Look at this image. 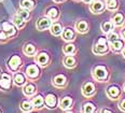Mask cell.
I'll return each mask as SVG.
<instances>
[{"instance_id":"5b68a950","label":"cell","mask_w":125,"mask_h":113,"mask_svg":"<svg viewBox=\"0 0 125 113\" xmlns=\"http://www.w3.org/2000/svg\"><path fill=\"white\" fill-rule=\"evenodd\" d=\"M52 24H51V20L48 17H42L38 21V24H37V27L39 30H44V29H48L49 27H51Z\"/></svg>"},{"instance_id":"484cf974","label":"cell","mask_w":125,"mask_h":113,"mask_svg":"<svg viewBox=\"0 0 125 113\" xmlns=\"http://www.w3.org/2000/svg\"><path fill=\"white\" fill-rule=\"evenodd\" d=\"M36 52V48L32 45V44H27V45L24 46V53L26 55H32Z\"/></svg>"},{"instance_id":"4fadbf2b","label":"cell","mask_w":125,"mask_h":113,"mask_svg":"<svg viewBox=\"0 0 125 113\" xmlns=\"http://www.w3.org/2000/svg\"><path fill=\"white\" fill-rule=\"evenodd\" d=\"M72 106V99L70 97H64L61 100V108L62 110H67Z\"/></svg>"},{"instance_id":"30bf717a","label":"cell","mask_w":125,"mask_h":113,"mask_svg":"<svg viewBox=\"0 0 125 113\" xmlns=\"http://www.w3.org/2000/svg\"><path fill=\"white\" fill-rule=\"evenodd\" d=\"M56 102H57L56 96L53 95V94H49V95L45 97V104L49 108H55Z\"/></svg>"},{"instance_id":"9c48e42d","label":"cell","mask_w":125,"mask_h":113,"mask_svg":"<svg viewBox=\"0 0 125 113\" xmlns=\"http://www.w3.org/2000/svg\"><path fill=\"white\" fill-rule=\"evenodd\" d=\"M91 10H92L94 13H100L104 10V3L100 0H96V1H94L92 3V6H91Z\"/></svg>"},{"instance_id":"b9f144b4","label":"cell","mask_w":125,"mask_h":113,"mask_svg":"<svg viewBox=\"0 0 125 113\" xmlns=\"http://www.w3.org/2000/svg\"><path fill=\"white\" fill-rule=\"evenodd\" d=\"M0 1H1V0H0Z\"/></svg>"},{"instance_id":"e575fe53","label":"cell","mask_w":125,"mask_h":113,"mask_svg":"<svg viewBox=\"0 0 125 113\" xmlns=\"http://www.w3.org/2000/svg\"><path fill=\"white\" fill-rule=\"evenodd\" d=\"M7 38H9V36L7 35V32L4 30L0 31V40H6Z\"/></svg>"},{"instance_id":"ab89813d","label":"cell","mask_w":125,"mask_h":113,"mask_svg":"<svg viewBox=\"0 0 125 113\" xmlns=\"http://www.w3.org/2000/svg\"><path fill=\"white\" fill-rule=\"evenodd\" d=\"M123 56H124V57H125V49H124V50H123Z\"/></svg>"},{"instance_id":"ba28073f","label":"cell","mask_w":125,"mask_h":113,"mask_svg":"<svg viewBox=\"0 0 125 113\" xmlns=\"http://www.w3.org/2000/svg\"><path fill=\"white\" fill-rule=\"evenodd\" d=\"M82 93L84 96H92L94 93H95V86H94L93 83L88 82L86 84H84L83 86V89H82Z\"/></svg>"},{"instance_id":"7a4b0ae2","label":"cell","mask_w":125,"mask_h":113,"mask_svg":"<svg viewBox=\"0 0 125 113\" xmlns=\"http://www.w3.org/2000/svg\"><path fill=\"white\" fill-rule=\"evenodd\" d=\"M94 77L95 79L99 81H103V80H106L107 77H108V72H107V69L103 66H98L94 69Z\"/></svg>"},{"instance_id":"f546056e","label":"cell","mask_w":125,"mask_h":113,"mask_svg":"<svg viewBox=\"0 0 125 113\" xmlns=\"http://www.w3.org/2000/svg\"><path fill=\"white\" fill-rule=\"evenodd\" d=\"M48 15L51 20H55V18H57V16H58V10H57L56 8H51L48 12Z\"/></svg>"},{"instance_id":"7402d4cb","label":"cell","mask_w":125,"mask_h":113,"mask_svg":"<svg viewBox=\"0 0 125 113\" xmlns=\"http://www.w3.org/2000/svg\"><path fill=\"white\" fill-rule=\"evenodd\" d=\"M43 102H44L43 97L42 96H37L36 98H33L32 104H33V107H36V108H41L42 104H43Z\"/></svg>"},{"instance_id":"5bb4252c","label":"cell","mask_w":125,"mask_h":113,"mask_svg":"<svg viewBox=\"0 0 125 113\" xmlns=\"http://www.w3.org/2000/svg\"><path fill=\"white\" fill-rule=\"evenodd\" d=\"M107 93H108L109 97L115 99L116 97L120 95V89H119L118 86H110V87L108 88V91H107Z\"/></svg>"},{"instance_id":"ac0fdd59","label":"cell","mask_w":125,"mask_h":113,"mask_svg":"<svg viewBox=\"0 0 125 113\" xmlns=\"http://www.w3.org/2000/svg\"><path fill=\"white\" fill-rule=\"evenodd\" d=\"M62 26L59 24H57V23H55V24H53L51 26V32H52V35H54V36H59L62 33Z\"/></svg>"},{"instance_id":"2e32d148","label":"cell","mask_w":125,"mask_h":113,"mask_svg":"<svg viewBox=\"0 0 125 113\" xmlns=\"http://www.w3.org/2000/svg\"><path fill=\"white\" fill-rule=\"evenodd\" d=\"M35 92H36V86L33 85V84H27V85H25V87H24V94L25 95H27V96H31V95H33L35 94Z\"/></svg>"},{"instance_id":"9a60e30c","label":"cell","mask_w":125,"mask_h":113,"mask_svg":"<svg viewBox=\"0 0 125 113\" xmlns=\"http://www.w3.org/2000/svg\"><path fill=\"white\" fill-rule=\"evenodd\" d=\"M62 38H64L66 41L73 40L74 39V32L70 29V28H67V29H65L64 32H62Z\"/></svg>"},{"instance_id":"cb8c5ba5","label":"cell","mask_w":125,"mask_h":113,"mask_svg":"<svg viewBox=\"0 0 125 113\" xmlns=\"http://www.w3.org/2000/svg\"><path fill=\"white\" fill-rule=\"evenodd\" d=\"M111 45H112V49L114 50V51L119 52V51H121V50L123 49V42L120 41L118 39V40H115L114 42H111Z\"/></svg>"},{"instance_id":"3957f363","label":"cell","mask_w":125,"mask_h":113,"mask_svg":"<svg viewBox=\"0 0 125 113\" xmlns=\"http://www.w3.org/2000/svg\"><path fill=\"white\" fill-rule=\"evenodd\" d=\"M0 87L3 89H9L11 87V77L7 73H2L0 78Z\"/></svg>"},{"instance_id":"52a82bcc","label":"cell","mask_w":125,"mask_h":113,"mask_svg":"<svg viewBox=\"0 0 125 113\" xmlns=\"http://www.w3.org/2000/svg\"><path fill=\"white\" fill-rule=\"evenodd\" d=\"M20 65H21V58L19 56H16V55L12 56L11 59L9 60V67L11 70H13V71H16V70L19 69Z\"/></svg>"},{"instance_id":"8992f818","label":"cell","mask_w":125,"mask_h":113,"mask_svg":"<svg viewBox=\"0 0 125 113\" xmlns=\"http://www.w3.org/2000/svg\"><path fill=\"white\" fill-rule=\"evenodd\" d=\"M2 29L7 32V35L9 37H13L16 33V29L12 24H10L9 22H3L2 23Z\"/></svg>"},{"instance_id":"44dd1931","label":"cell","mask_w":125,"mask_h":113,"mask_svg":"<svg viewBox=\"0 0 125 113\" xmlns=\"http://www.w3.org/2000/svg\"><path fill=\"white\" fill-rule=\"evenodd\" d=\"M13 23H14V25L16 26L17 28H23L25 26V21H24V18H22V17H20V16H15L14 18H13Z\"/></svg>"},{"instance_id":"7c38bea8","label":"cell","mask_w":125,"mask_h":113,"mask_svg":"<svg viewBox=\"0 0 125 113\" xmlns=\"http://www.w3.org/2000/svg\"><path fill=\"white\" fill-rule=\"evenodd\" d=\"M75 28H77V30L79 31V32L85 33L88 30V25L84 21H80V22H78L77 24H75Z\"/></svg>"},{"instance_id":"83f0119b","label":"cell","mask_w":125,"mask_h":113,"mask_svg":"<svg viewBox=\"0 0 125 113\" xmlns=\"http://www.w3.org/2000/svg\"><path fill=\"white\" fill-rule=\"evenodd\" d=\"M101 29L105 33H108L110 32L111 29H112V23L111 22H105L103 23V25H101Z\"/></svg>"},{"instance_id":"4dcf8cb0","label":"cell","mask_w":125,"mask_h":113,"mask_svg":"<svg viewBox=\"0 0 125 113\" xmlns=\"http://www.w3.org/2000/svg\"><path fill=\"white\" fill-rule=\"evenodd\" d=\"M83 111L85 113H91V112H94L95 111V107H94L93 103H85L84 107H83Z\"/></svg>"},{"instance_id":"e0dca14e","label":"cell","mask_w":125,"mask_h":113,"mask_svg":"<svg viewBox=\"0 0 125 113\" xmlns=\"http://www.w3.org/2000/svg\"><path fill=\"white\" fill-rule=\"evenodd\" d=\"M37 62L40 65H42V66L46 65V64H48V62H49L48 54H46V53H40L38 55V57H37Z\"/></svg>"},{"instance_id":"60d3db41","label":"cell","mask_w":125,"mask_h":113,"mask_svg":"<svg viewBox=\"0 0 125 113\" xmlns=\"http://www.w3.org/2000/svg\"><path fill=\"white\" fill-rule=\"evenodd\" d=\"M55 1H57V2H59V1H62V0H55Z\"/></svg>"},{"instance_id":"f35d334b","label":"cell","mask_w":125,"mask_h":113,"mask_svg":"<svg viewBox=\"0 0 125 113\" xmlns=\"http://www.w3.org/2000/svg\"><path fill=\"white\" fill-rule=\"evenodd\" d=\"M103 112H111L110 110H107V109H105V110H103Z\"/></svg>"},{"instance_id":"277c9868","label":"cell","mask_w":125,"mask_h":113,"mask_svg":"<svg viewBox=\"0 0 125 113\" xmlns=\"http://www.w3.org/2000/svg\"><path fill=\"white\" fill-rule=\"evenodd\" d=\"M39 68H38V66H36V65H30V66H28L27 67V69H26V74L28 75L29 78L31 79H36L39 75Z\"/></svg>"},{"instance_id":"d590c367","label":"cell","mask_w":125,"mask_h":113,"mask_svg":"<svg viewBox=\"0 0 125 113\" xmlns=\"http://www.w3.org/2000/svg\"><path fill=\"white\" fill-rule=\"evenodd\" d=\"M120 108H121V110L125 111V99H123V100L120 102Z\"/></svg>"},{"instance_id":"8fae6325","label":"cell","mask_w":125,"mask_h":113,"mask_svg":"<svg viewBox=\"0 0 125 113\" xmlns=\"http://www.w3.org/2000/svg\"><path fill=\"white\" fill-rule=\"evenodd\" d=\"M53 84L57 87H62V86H64L65 84H66V78H65V75H56L55 78L53 79Z\"/></svg>"},{"instance_id":"ffe728a7","label":"cell","mask_w":125,"mask_h":113,"mask_svg":"<svg viewBox=\"0 0 125 113\" xmlns=\"http://www.w3.org/2000/svg\"><path fill=\"white\" fill-rule=\"evenodd\" d=\"M112 20H113V23H114V25L115 26H121L122 24H123V22H124L123 15L120 14V13H116V14L113 16Z\"/></svg>"},{"instance_id":"836d02e7","label":"cell","mask_w":125,"mask_h":113,"mask_svg":"<svg viewBox=\"0 0 125 113\" xmlns=\"http://www.w3.org/2000/svg\"><path fill=\"white\" fill-rule=\"evenodd\" d=\"M118 38H119V36L116 35V33H111L110 36H109V38H108V40L110 41V42H114L115 40H118Z\"/></svg>"},{"instance_id":"603a6c76","label":"cell","mask_w":125,"mask_h":113,"mask_svg":"<svg viewBox=\"0 0 125 113\" xmlns=\"http://www.w3.org/2000/svg\"><path fill=\"white\" fill-rule=\"evenodd\" d=\"M25 77L22 74V73H17L16 75H15V78H14V82H15V84L16 85H19V86H21V85H23V84L25 83Z\"/></svg>"},{"instance_id":"4316f807","label":"cell","mask_w":125,"mask_h":113,"mask_svg":"<svg viewBox=\"0 0 125 113\" xmlns=\"http://www.w3.org/2000/svg\"><path fill=\"white\" fill-rule=\"evenodd\" d=\"M75 51V48L73 44H67V45L64 46V53L67 54V55H71L73 54Z\"/></svg>"},{"instance_id":"1f68e13d","label":"cell","mask_w":125,"mask_h":113,"mask_svg":"<svg viewBox=\"0 0 125 113\" xmlns=\"http://www.w3.org/2000/svg\"><path fill=\"white\" fill-rule=\"evenodd\" d=\"M21 107H22L23 111H26V112H29V111L32 110V104H31L29 101H24Z\"/></svg>"},{"instance_id":"8d00e7d4","label":"cell","mask_w":125,"mask_h":113,"mask_svg":"<svg viewBox=\"0 0 125 113\" xmlns=\"http://www.w3.org/2000/svg\"><path fill=\"white\" fill-rule=\"evenodd\" d=\"M83 1H84L85 3H91V2H92L93 0H83Z\"/></svg>"},{"instance_id":"f1b7e54d","label":"cell","mask_w":125,"mask_h":113,"mask_svg":"<svg viewBox=\"0 0 125 113\" xmlns=\"http://www.w3.org/2000/svg\"><path fill=\"white\" fill-rule=\"evenodd\" d=\"M118 8V1L116 0H108L107 1V9L110 10V11H113Z\"/></svg>"},{"instance_id":"6da1fadb","label":"cell","mask_w":125,"mask_h":113,"mask_svg":"<svg viewBox=\"0 0 125 113\" xmlns=\"http://www.w3.org/2000/svg\"><path fill=\"white\" fill-rule=\"evenodd\" d=\"M107 51H108L107 40L105 38H99V40H98L95 48H94V52H95L96 54H105Z\"/></svg>"},{"instance_id":"d4e9b609","label":"cell","mask_w":125,"mask_h":113,"mask_svg":"<svg viewBox=\"0 0 125 113\" xmlns=\"http://www.w3.org/2000/svg\"><path fill=\"white\" fill-rule=\"evenodd\" d=\"M33 6H35V2H33L32 0H23L22 3H21V7H22L23 9H27V10L33 8Z\"/></svg>"},{"instance_id":"d6a6232c","label":"cell","mask_w":125,"mask_h":113,"mask_svg":"<svg viewBox=\"0 0 125 113\" xmlns=\"http://www.w3.org/2000/svg\"><path fill=\"white\" fill-rule=\"evenodd\" d=\"M17 16L24 18V20H27V18L29 17V12H28V10H27V9L20 10V11L17 12Z\"/></svg>"},{"instance_id":"d6986e66","label":"cell","mask_w":125,"mask_h":113,"mask_svg":"<svg viewBox=\"0 0 125 113\" xmlns=\"http://www.w3.org/2000/svg\"><path fill=\"white\" fill-rule=\"evenodd\" d=\"M64 64H65V66H66L67 68H72V67H74V66H75V59H74V57H72V56H67L66 58L64 59Z\"/></svg>"},{"instance_id":"74e56055","label":"cell","mask_w":125,"mask_h":113,"mask_svg":"<svg viewBox=\"0 0 125 113\" xmlns=\"http://www.w3.org/2000/svg\"><path fill=\"white\" fill-rule=\"evenodd\" d=\"M122 36H123V38H125V29L122 31Z\"/></svg>"}]
</instances>
